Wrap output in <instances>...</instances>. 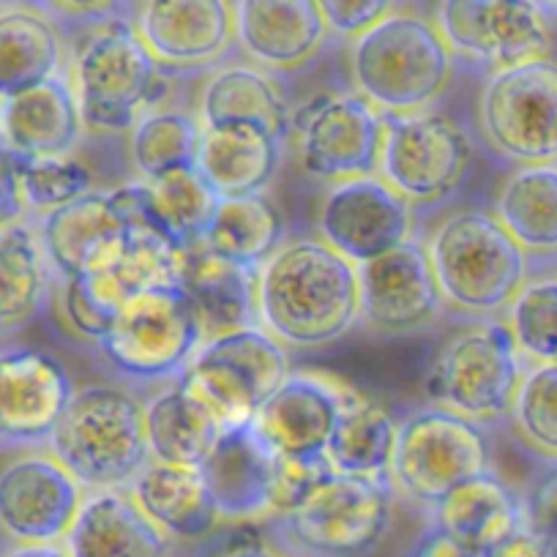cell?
<instances>
[{
	"mask_svg": "<svg viewBox=\"0 0 557 557\" xmlns=\"http://www.w3.org/2000/svg\"><path fill=\"white\" fill-rule=\"evenodd\" d=\"M260 323L296 350H320L361 320L358 265L323 238H293L257 273Z\"/></svg>",
	"mask_w": 557,
	"mask_h": 557,
	"instance_id": "1",
	"label": "cell"
},
{
	"mask_svg": "<svg viewBox=\"0 0 557 557\" xmlns=\"http://www.w3.org/2000/svg\"><path fill=\"white\" fill-rule=\"evenodd\" d=\"M47 446L85 492L128 490L153 462L146 405L132 391L107 383L74 388Z\"/></svg>",
	"mask_w": 557,
	"mask_h": 557,
	"instance_id": "2",
	"label": "cell"
},
{
	"mask_svg": "<svg viewBox=\"0 0 557 557\" xmlns=\"http://www.w3.org/2000/svg\"><path fill=\"white\" fill-rule=\"evenodd\" d=\"M350 74L358 96L383 115L426 112L454 77V52L432 20L394 12L352 41Z\"/></svg>",
	"mask_w": 557,
	"mask_h": 557,
	"instance_id": "3",
	"label": "cell"
},
{
	"mask_svg": "<svg viewBox=\"0 0 557 557\" xmlns=\"http://www.w3.org/2000/svg\"><path fill=\"white\" fill-rule=\"evenodd\" d=\"M426 251L443 301L473 318L508 312L528 282V255L495 211L451 213L437 224Z\"/></svg>",
	"mask_w": 557,
	"mask_h": 557,
	"instance_id": "4",
	"label": "cell"
},
{
	"mask_svg": "<svg viewBox=\"0 0 557 557\" xmlns=\"http://www.w3.org/2000/svg\"><path fill=\"white\" fill-rule=\"evenodd\" d=\"M524 372L508 323L490 320L457 331L437 347L426 372V394L437 407L484 426L511 416Z\"/></svg>",
	"mask_w": 557,
	"mask_h": 557,
	"instance_id": "5",
	"label": "cell"
},
{
	"mask_svg": "<svg viewBox=\"0 0 557 557\" xmlns=\"http://www.w3.org/2000/svg\"><path fill=\"white\" fill-rule=\"evenodd\" d=\"M72 85L88 132L134 128L139 112L164 94L162 66L128 20L104 25L85 41Z\"/></svg>",
	"mask_w": 557,
	"mask_h": 557,
	"instance_id": "6",
	"label": "cell"
},
{
	"mask_svg": "<svg viewBox=\"0 0 557 557\" xmlns=\"http://www.w3.org/2000/svg\"><path fill=\"white\" fill-rule=\"evenodd\" d=\"M290 374L287 347L265 329H249L206 342L178 380L222 430H235L249 426Z\"/></svg>",
	"mask_w": 557,
	"mask_h": 557,
	"instance_id": "7",
	"label": "cell"
},
{
	"mask_svg": "<svg viewBox=\"0 0 557 557\" xmlns=\"http://www.w3.org/2000/svg\"><path fill=\"white\" fill-rule=\"evenodd\" d=\"M490 470V437L446 407L410 412L396 432L391 484L412 503L435 508L462 481Z\"/></svg>",
	"mask_w": 557,
	"mask_h": 557,
	"instance_id": "8",
	"label": "cell"
},
{
	"mask_svg": "<svg viewBox=\"0 0 557 557\" xmlns=\"http://www.w3.org/2000/svg\"><path fill=\"white\" fill-rule=\"evenodd\" d=\"M298 557H367L391 524V481L334 473L301 506L273 519Z\"/></svg>",
	"mask_w": 557,
	"mask_h": 557,
	"instance_id": "9",
	"label": "cell"
},
{
	"mask_svg": "<svg viewBox=\"0 0 557 557\" xmlns=\"http://www.w3.org/2000/svg\"><path fill=\"white\" fill-rule=\"evenodd\" d=\"M481 134L517 168L557 164V58L519 63L486 77Z\"/></svg>",
	"mask_w": 557,
	"mask_h": 557,
	"instance_id": "10",
	"label": "cell"
},
{
	"mask_svg": "<svg viewBox=\"0 0 557 557\" xmlns=\"http://www.w3.org/2000/svg\"><path fill=\"white\" fill-rule=\"evenodd\" d=\"M385 137L380 178L410 206L446 200L462 184L473 159V143L443 112L383 115Z\"/></svg>",
	"mask_w": 557,
	"mask_h": 557,
	"instance_id": "11",
	"label": "cell"
},
{
	"mask_svg": "<svg viewBox=\"0 0 557 557\" xmlns=\"http://www.w3.org/2000/svg\"><path fill=\"white\" fill-rule=\"evenodd\" d=\"M85 495L50 448L7 454L0 459V539L14 546L63 544Z\"/></svg>",
	"mask_w": 557,
	"mask_h": 557,
	"instance_id": "12",
	"label": "cell"
},
{
	"mask_svg": "<svg viewBox=\"0 0 557 557\" xmlns=\"http://www.w3.org/2000/svg\"><path fill=\"white\" fill-rule=\"evenodd\" d=\"M202 347L181 287L128 298L99 350L121 374L134 380H178Z\"/></svg>",
	"mask_w": 557,
	"mask_h": 557,
	"instance_id": "13",
	"label": "cell"
},
{
	"mask_svg": "<svg viewBox=\"0 0 557 557\" xmlns=\"http://www.w3.org/2000/svg\"><path fill=\"white\" fill-rule=\"evenodd\" d=\"M435 25L454 58H468L490 74L549 58L555 30L535 3L448 0L437 7Z\"/></svg>",
	"mask_w": 557,
	"mask_h": 557,
	"instance_id": "14",
	"label": "cell"
},
{
	"mask_svg": "<svg viewBox=\"0 0 557 557\" xmlns=\"http://www.w3.org/2000/svg\"><path fill=\"white\" fill-rule=\"evenodd\" d=\"M298 153L307 173L320 181L377 175L385 121L363 96H318L298 117Z\"/></svg>",
	"mask_w": 557,
	"mask_h": 557,
	"instance_id": "15",
	"label": "cell"
},
{
	"mask_svg": "<svg viewBox=\"0 0 557 557\" xmlns=\"http://www.w3.org/2000/svg\"><path fill=\"white\" fill-rule=\"evenodd\" d=\"M318 227L331 249L361 265L410 240L412 206L380 175H363L331 186Z\"/></svg>",
	"mask_w": 557,
	"mask_h": 557,
	"instance_id": "16",
	"label": "cell"
},
{
	"mask_svg": "<svg viewBox=\"0 0 557 557\" xmlns=\"http://www.w3.org/2000/svg\"><path fill=\"white\" fill-rule=\"evenodd\" d=\"M352 388L318 372H293L260 407L251 426L273 457L320 462Z\"/></svg>",
	"mask_w": 557,
	"mask_h": 557,
	"instance_id": "17",
	"label": "cell"
},
{
	"mask_svg": "<svg viewBox=\"0 0 557 557\" xmlns=\"http://www.w3.org/2000/svg\"><path fill=\"white\" fill-rule=\"evenodd\" d=\"M361 320L377 334H410L424 329L443 309L426 244L410 238L388 255L358 265Z\"/></svg>",
	"mask_w": 557,
	"mask_h": 557,
	"instance_id": "18",
	"label": "cell"
},
{
	"mask_svg": "<svg viewBox=\"0 0 557 557\" xmlns=\"http://www.w3.org/2000/svg\"><path fill=\"white\" fill-rule=\"evenodd\" d=\"M132 233V216L112 191H90L39 222V238L50 268L61 278L110 271L121 260Z\"/></svg>",
	"mask_w": 557,
	"mask_h": 557,
	"instance_id": "19",
	"label": "cell"
},
{
	"mask_svg": "<svg viewBox=\"0 0 557 557\" xmlns=\"http://www.w3.org/2000/svg\"><path fill=\"white\" fill-rule=\"evenodd\" d=\"M74 396L61 363L39 350L0 358V443L34 446L50 441Z\"/></svg>",
	"mask_w": 557,
	"mask_h": 557,
	"instance_id": "20",
	"label": "cell"
},
{
	"mask_svg": "<svg viewBox=\"0 0 557 557\" xmlns=\"http://www.w3.org/2000/svg\"><path fill=\"white\" fill-rule=\"evenodd\" d=\"M159 66L195 69L219 61L235 41V9L224 0L143 3L134 17Z\"/></svg>",
	"mask_w": 557,
	"mask_h": 557,
	"instance_id": "21",
	"label": "cell"
},
{
	"mask_svg": "<svg viewBox=\"0 0 557 557\" xmlns=\"http://www.w3.org/2000/svg\"><path fill=\"white\" fill-rule=\"evenodd\" d=\"M200 475L222 522L273 519L276 457L251 424L224 430L200 465Z\"/></svg>",
	"mask_w": 557,
	"mask_h": 557,
	"instance_id": "22",
	"label": "cell"
},
{
	"mask_svg": "<svg viewBox=\"0 0 557 557\" xmlns=\"http://www.w3.org/2000/svg\"><path fill=\"white\" fill-rule=\"evenodd\" d=\"M257 273L213 255L202 244L186 249L181 293L200 329L202 345L238 331L262 329Z\"/></svg>",
	"mask_w": 557,
	"mask_h": 557,
	"instance_id": "23",
	"label": "cell"
},
{
	"mask_svg": "<svg viewBox=\"0 0 557 557\" xmlns=\"http://www.w3.org/2000/svg\"><path fill=\"white\" fill-rule=\"evenodd\" d=\"M233 9L240 50L276 72L304 66L329 34L314 0H240Z\"/></svg>",
	"mask_w": 557,
	"mask_h": 557,
	"instance_id": "24",
	"label": "cell"
},
{
	"mask_svg": "<svg viewBox=\"0 0 557 557\" xmlns=\"http://www.w3.org/2000/svg\"><path fill=\"white\" fill-rule=\"evenodd\" d=\"M85 132L72 77L50 79L3 107L0 146L20 159H63Z\"/></svg>",
	"mask_w": 557,
	"mask_h": 557,
	"instance_id": "25",
	"label": "cell"
},
{
	"mask_svg": "<svg viewBox=\"0 0 557 557\" xmlns=\"http://www.w3.org/2000/svg\"><path fill=\"white\" fill-rule=\"evenodd\" d=\"M63 549L69 557H168L170 539L151 522L128 490L85 495Z\"/></svg>",
	"mask_w": 557,
	"mask_h": 557,
	"instance_id": "26",
	"label": "cell"
},
{
	"mask_svg": "<svg viewBox=\"0 0 557 557\" xmlns=\"http://www.w3.org/2000/svg\"><path fill=\"white\" fill-rule=\"evenodd\" d=\"M115 197L128 216L151 224L184 251L202 244L222 202L197 168L117 186Z\"/></svg>",
	"mask_w": 557,
	"mask_h": 557,
	"instance_id": "27",
	"label": "cell"
},
{
	"mask_svg": "<svg viewBox=\"0 0 557 557\" xmlns=\"http://www.w3.org/2000/svg\"><path fill=\"white\" fill-rule=\"evenodd\" d=\"M282 159V137L255 123L202 128L197 170L219 200L262 195Z\"/></svg>",
	"mask_w": 557,
	"mask_h": 557,
	"instance_id": "28",
	"label": "cell"
},
{
	"mask_svg": "<svg viewBox=\"0 0 557 557\" xmlns=\"http://www.w3.org/2000/svg\"><path fill=\"white\" fill-rule=\"evenodd\" d=\"M432 522L479 552L495 549L528 524L524 500L495 470L462 481L435 508Z\"/></svg>",
	"mask_w": 557,
	"mask_h": 557,
	"instance_id": "29",
	"label": "cell"
},
{
	"mask_svg": "<svg viewBox=\"0 0 557 557\" xmlns=\"http://www.w3.org/2000/svg\"><path fill=\"white\" fill-rule=\"evenodd\" d=\"M63 36L39 3L0 7V99L23 96L61 77Z\"/></svg>",
	"mask_w": 557,
	"mask_h": 557,
	"instance_id": "30",
	"label": "cell"
},
{
	"mask_svg": "<svg viewBox=\"0 0 557 557\" xmlns=\"http://www.w3.org/2000/svg\"><path fill=\"white\" fill-rule=\"evenodd\" d=\"M128 492L168 539H206L222 522L200 468L151 462Z\"/></svg>",
	"mask_w": 557,
	"mask_h": 557,
	"instance_id": "31",
	"label": "cell"
},
{
	"mask_svg": "<svg viewBox=\"0 0 557 557\" xmlns=\"http://www.w3.org/2000/svg\"><path fill=\"white\" fill-rule=\"evenodd\" d=\"M146 426L153 462L178 468H200L224 432L181 380L148 401Z\"/></svg>",
	"mask_w": 557,
	"mask_h": 557,
	"instance_id": "32",
	"label": "cell"
},
{
	"mask_svg": "<svg viewBox=\"0 0 557 557\" xmlns=\"http://www.w3.org/2000/svg\"><path fill=\"white\" fill-rule=\"evenodd\" d=\"M399 424L380 401L352 391L331 435L325 459L339 475L391 481Z\"/></svg>",
	"mask_w": 557,
	"mask_h": 557,
	"instance_id": "33",
	"label": "cell"
},
{
	"mask_svg": "<svg viewBox=\"0 0 557 557\" xmlns=\"http://www.w3.org/2000/svg\"><path fill=\"white\" fill-rule=\"evenodd\" d=\"M50 271L39 230L25 222L0 230V336L17 334L39 314Z\"/></svg>",
	"mask_w": 557,
	"mask_h": 557,
	"instance_id": "34",
	"label": "cell"
},
{
	"mask_svg": "<svg viewBox=\"0 0 557 557\" xmlns=\"http://www.w3.org/2000/svg\"><path fill=\"white\" fill-rule=\"evenodd\" d=\"M495 216L528 257H557V164L513 170L497 195Z\"/></svg>",
	"mask_w": 557,
	"mask_h": 557,
	"instance_id": "35",
	"label": "cell"
},
{
	"mask_svg": "<svg viewBox=\"0 0 557 557\" xmlns=\"http://www.w3.org/2000/svg\"><path fill=\"white\" fill-rule=\"evenodd\" d=\"M202 128L255 123L278 134L287 126L285 96L271 77L251 66H227L213 74L200 96Z\"/></svg>",
	"mask_w": 557,
	"mask_h": 557,
	"instance_id": "36",
	"label": "cell"
},
{
	"mask_svg": "<svg viewBox=\"0 0 557 557\" xmlns=\"http://www.w3.org/2000/svg\"><path fill=\"white\" fill-rule=\"evenodd\" d=\"M285 244V222L265 195L222 200L202 246L235 265L260 271Z\"/></svg>",
	"mask_w": 557,
	"mask_h": 557,
	"instance_id": "37",
	"label": "cell"
},
{
	"mask_svg": "<svg viewBox=\"0 0 557 557\" xmlns=\"http://www.w3.org/2000/svg\"><path fill=\"white\" fill-rule=\"evenodd\" d=\"M202 121L178 110H153L132 128V162L143 181L195 170L200 159Z\"/></svg>",
	"mask_w": 557,
	"mask_h": 557,
	"instance_id": "38",
	"label": "cell"
},
{
	"mask_svg": "<svg viewBox=\"0 0 557 557\" xmlns=\"http://www.w3.org/2000/svg\"><path fill=\"white\" fill-rule=\"evenodd\" d=\"M184 255V249L157 233L151 224L132 219L126 249L107 273L126 298L151 290H173V287H181Z\"/></svg>",
	"mask_w": 557,
	"mask_h": 557,
	"instance_id": "39",
	"label": "cell"
},
{
	"mask_svg": "<svg viewBox=\"0 0 557 557\" xmlns=\"http://www.w3.org/2000/svg\"><path fill=\"white\" fill-rule=\"evenodd\" d=\"M508 329L522 358L539 363H557V273L524 282L508 307Z\"/></svg>",
	"mask_w": 557,
	"mask_h": 557,
	"instance_id": "40",
	"label": "cell"
},
{
	"mask_svg": "<svg viewBox=\"0 0 557 557\" xmlns=\"http://www.w3.org/2000/svg\"><path fill=\"white\" fill-rule=\"evenodd\" d=\"M513 432L544 462H557V363L524 372L511 407Z\"/></svg>",
	"mask_w": 557,
	"mask_h": 557,
	"instance_id": "41",
	"label": "cell"
},
{
	"mask_svg": "<svg viewBox=\"0 0 557 557\" xmlns=\"http://www.w3.org/2000/svg\"><path fill=\"white\" fill-rule=\"evenodd\" d=\"M128 298L121 287L112 282L107 271L88 273V276L61 278V318L69 331H74L83 339H94L99 345L107 331L115 323L117 312Z\"/></svg>",
	"mask_w": 557,
	"mask_h": 557,
	"instance_id": "42",
	"label": "cell"
},
{
	"mask_svg": "<svg viewBox=\"0 0 557 557\" xmlns=\"http://www.w3.org/2000/svg\"><path fill=\"white\" fill-rule=\"evenodd\" d=\"M20 184H23L25 208L41 216L94 191L90 170L72 157L20 159Z\"/></svg>",
	"mask_w": 557,
	"mask_h": 557,
	"instance_id": "43",
	"label": "cell"
},
{
	"mask_svg": "<svg viewBox=\"0 0 557 557\" xmlns=\"http://www.w3.org/2000/svg\"><path fill=\"white\" fill-rule=\"evenodd\" d=\"M334 475L329 459L320 462H293L276 457V486H273V519L285 517L293 508L301 506L314 490Z\"/></svg>",
	"mask_w": 557,
	"mask_h": 557,
	"instance_id": "44",
	"label": "cell"
},
{
	"mask_svg": "<svg viewBox=\"0 0 557 557\" xmlns=\"http://www.w3.org/2000/svg\"><path fill=\"white\" fill-rule=\"evenodd\" d=\"M320 9H323L325 28L347 39H361L396 12L394 3H380V0H325Z\"/></svg>",
	"mask_w": 557,
	"mask_h": 557,
	"instance_id": "45",
	"label": "cell"
},
{
	"mask_svg": "<svg viewBox=\"0 0 557 557\" xmlns=\"http://www.w3.org/2000/svg\"><path fill=\"white\" fill-rule=\"evenodd\" d=\"M524 500V519L528 528L549 546H557V462H549L533 481Z\"/></svg>",
	"mask_w": 557,
	"mask_h": 557,
	"instance_id": "46",
	"label": "cell"
},
{
	"mask_svg": "<svg viewBox=\"0 0 557 557\" xmlns=\"http://www.w3.org/2000/svg\"><path fill=\"white\" fill-rule=\"evenodd\" d=\"M23 184H20V159L0 146V230L23 222L25 216Z\"/></svg>",
	"mask_w": 557,
	"mask_h": 557,
	"instance_id": "47",
	"label": "cell"
},
{
	"mask_svg": "<svg viewBox=\"0 0 557 557\" xmlns=\"http://www.w3.org/2000/svg\"><path fill=\"white\" fill-rule=\"evenodd\" d=\"M405 557H486L484 552L473 549V546L462 544L454 535H448L446 530L437 528L435 522L426 524L421 533L412 539V544L407 546Z\"/></svg>",
	"mask_w": 557,
	"mask_h": 557,
	"instance_id": "48",
	"label": "cell"
},
{
	"mask_svg": "<svg viewBox=\"0 0 557 557\" xmlns=\"http://www.w3.org/2000/svg\"><path fill=\"white\" fill-rule=\"evenodd\" d=\"M47 14L58 23H77V25H110L117 23L121 7L117 3H39Z\"/></svg>",
	"mask_w": 557,
	"mask_h": 557,
	"instance_id": "49",
	"label": "cell"
},
{
	"mask_svg": "<svg viewBox=\"0 0 557 557\" xmlns=\"http://www.w3.org/2000/svg\"><path fill=\"white\" fill-rule=\"evenodd\" d=\"M549 552L552 546L524 524L519 533H513L511 539H506L495 549L486 552V557H549Z\"/></svg>",
	"mask_w": 557,
	"mask_h": 557,
	"instance_id": "50",
	"label": "cell"
},
{
	"mask_svg": "<svg viewBox=\"0 0 557 557\" xmlns=\"http://www.w3.org/2000/svg\"><path fill=\"white\" fill-rule=\"evenodd\" d=\"M219 557H290L282 546L262 544V541H249V544L230 546L227 552H222Z\"/></svg>",
	"mask_w": 557,
	"mask_h": 557,
	"instance_id": "51",
	"label": "cell"
},
{
	"mask_svg": "<svg viewBox=\"0 0 557 557\" xmlns=\"http://www.w3.org/2000/svg\"><path fill=\"white\" fill-rule=\"evenodd\" d=\"M3 557H69L63 544L58 546H12Z\"/></svg>",
	"mask_w": 557,
	"mask_h": 557,
	"instance_id": "52",
	"label": "cell"
},
{
	"mask_svg": "<svg viewBox=\"0 0 557 557\" xmlns=\"http://www.w3.org/2000/svg\"><path fill=\"white\" fill-rule=\"evenodd\" d=\"M535 9H539V12L544 14V17L549 20L552 25L557 23V3H549V0H544V3H535Z\"/></svg>",
	"mask_w": 557,
	"mask_h": 557,
	"instance_id": "53",
	"label": "cell"
},
{
	"mask_svg": "<svg viewBox=\"0 0 557 557\" xmlns=\"http://www.w3.org/2000/svg\"><path fill=\"white\" fill-rule=\"evenodd\" d=\"M3 107H7V101L0 99V121H3Z\"/></svg>",
	"mask_w": 557,
	"mask_h": 557,
	"instance_id": "54",
	"label": "cell"
},
{
	"mask_svg": "<svg viewBox=\"0 0 557 557\" xmlns=\"http://www.w3.org/2000/svg\"><path fill=\"white\" fill-rule=\"evenodd\" d=\"M549 557H557V546H552V552H549Z\"/></svg>",
	"mask_w": 557,
	"mask_h": 557,
	"instance_id": "55",
	"label": "cell"
},
{
	"mask_svg": "<svg viewBox=\"0 0 557 557\" xmlns=\"http://www.w3.org/2000/svg\"><path fill=\"white\" fill-rule=\"evenodd\" d=\"M0 358H3V352H0Z\"/></svg>",
	"mask_w": 557,
	"mask_h": 557,
	"instance_id": "56",
	"label": "cell"
}]
</instances>
